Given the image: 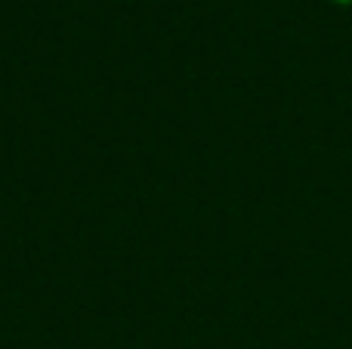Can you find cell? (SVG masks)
<instances>
[{
  "label": "cell",
  "instance_id": "1",
  "mask_svg": "<svg viewBox=\"0 0 352 349\" xmlns=\"http://www.w3.org/2000/svg\"><path fill=\"white\" fill-rule=\"evenodd\" d=\"M334 3H352V0H334Z\"/></svg>",
  "mask_w": 352,
  "mask_h": 349
}]
</instances>
